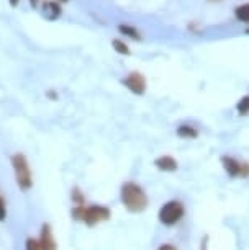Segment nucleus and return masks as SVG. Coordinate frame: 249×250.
<instances>
[{"mask_svg":"<svg viewBox=\"0 0 249 250\" xmlns=\"http://www.w3.org/2000/svg\"><path fill=\"white\" fill-rule=\"evenodd\" d=\"M121 203L131 213H141L148 206V196L139 185L128 182L121 187Z\"/></svg>","mask_w":249,"mask_h":250,"instance_id":"nucleus-1","label":"nucleus"},{"mask_svg":"<svg viewBox=\"0 0 249 250\" xmlns=\"http://www.w3.org/2000/svg\"><path fill=\"white\" fill-rule=\"evenodd\" d=\"M74 216L84 221L89 226H93L100 221H107L110 218V211L105 206H79L74 209Z\"/></svg>","mask_w":249,"mask_h":250,"instance_id":"nucleus-2","label":"nucleus"},{"mask_svg":"<svg viewBox=\"0 0 249 250\" xmlns=\"http://www.w3.org/2000/svg\"><path fill=\"white\" fill-rule=\"evenodd\" d=\"M12 164H13V170H15V178H17L18 187H20L22 190H28L33 183V178L30 172V165H28L25 155H22V154L13 155Z\"/></svg>","mask_w":249,"mask_h":250,"instance_id":"nucleus-3","label":"nucleus"},{"mask_svg":"<svg viewBox=\"0 0 249 250\" xmlns=\"http://www.w3.org/2000/svg\"><path fill=\"white\" fill-rule=\"evenodd\" d=\"M184 213H185V209L181 201H177V200L169 201L159 209V221L166 226H174L184 218Z\"/></svg>","mask_w":249,"mask_h":250,"instance_id":"nucleus-4","label":"nucleus"},{"mask_svg":"<svg viewBox=\"0 0 249 250\" xmlns=\"http://www.w3.org/2000/svg\"><path fill=\"white\" fill-rule=\"evenodd\" d=\"M222 164L229 177H248L249 175V165L238 162L236 159L225 155V157H222Z\"/></svg>","mask_w":249,"mask_h":250,"instance_id":"nucleus-5","label":"nucleus"},{"mask_svg":"<svg viewBox=\"0 0 249 250\" xmlns=\"http://www.w3.org/2000/svg\"><path fill=\"white\" fill-rule=\"evenodd\" d=\"M123 83L131 92L139 93V95L146 90V80H144V77L139 72H131L128 77L123 80Z\"/></svg>","mask_w":249,"mask_h":250,"instance_id":"nucleus-6","label":"nucleus"},{"mask_svg":"<svg viewBox=\"0 0 249 250\" xmlns=\"http://www.w3.org/2000/svg\"><path fill=\"white\" fill-rule=\"evenodd\" d=\"M40 245L43 250H56V242L53 239V234H51V229L48 224L43 226V230H41V239H40Z\"/></svg>","mask_w":249,"mask_h":250,"instance_id":"nucleus-7","label":"nucleus"},{"mask_svg":"<svg viewBox=\"0 0 249 250\" xmlns=\"http://www.w3.org/2000/svg\"><path fill=\"white\" fill-rule=\"evenodd\" d=\"M154 165L159 168V170H164V172H174L177 168V162L176 159L171 157V155H162V157L156 159Z\"/></svg>","mask_w":249,"mask_h":250,"instance_id":"nucleus-8","label":"nucleus"},{"mask_svg":"<svg viewBox=\"0 0 249 250\" xmlns=\"http://www.w3.org/2000/svg\"><path fill=\"white\" fill-rule=\"evenodd\" d=\"M177 134H179L181 138H185V139H194L199 136L197 129H194L192 126H187V125H182L181 128L177 129Z\"/></svg>","mask_w":249,"mask_h":250,"instance_id":"nucleus-9","label":"nucleus"},{"mask_svg":"<svg viewBox=\"0 0 249 250\" xmlns=\"http://www.w3.org/2000/svg\"><path fill=\"white\" fill-rule=\"evenodd\" d=\"M234 15L239 21H244V23H249V3L246 5H239L234 12Z\"/></svg>","mask_w":249,"mask_h":250,"instance_id":"nucleus-10","label":"nucleus"},{"mask_svg":"<svg viewBox=\"0 0 249 250\" xmlns=\"http://www.w3.org/2000/svg\"><path fill=\"white\" fill-rule=\"evenodd\" d=\"M236 110H238L239 115H248L249 113V95L239 100V103L236 105Z\"/></svg>","mask_w":249,"mask_h":250,"instance_id":"nucleus-11","label":"nucleus"},{"mask_svg":"<svg viewBox=\"0 0 249 250\" xmlns=\"http://www.w3.org/2000/svg\"><path fill=\"white\" fill-rule=\"evenodd\" d=\"M113 46H115V49L118 51V53H121V54H128L130 53V49L126 48V44L121 43V41H118V40L113 41Z\"/></svg>","mask_w":249,"mask_h":250,"instance_id":"nucleus-12","label":"nucleus"},{"mask_svg":"<svg viewBox=\"0 0 249 250\" xmlns=\"http://www.w3.org/2000/svg\"><path fill=\"white\" fill-rule=\"evenodd\" d=\"M26 250H43V249H41L40 242H36V240H33V239H28L26 240Z\"/></svg>","mask_w":249,"mask_h":250,"instance_id":"nucleus-13","label":"nucleus"},{"mask_svg":"<svg viewBox=\"0 0 249 250\" xmlns=\"http://www.w3.org/2000/svg\"><path fill=\"white\" fill-rule=\"evenodd\" d=\"M120 30H121V31H123V33H128V35H130L131 38H139V35H138V31L131 30V28H128V26H120Z\"/></svg>","mask_w":249,"mask_h":250,"instance_id":"nucleus-14","label":"nucleus"},{"mask_svg":"<svg viewBox=\"0 0 249 250\" xmlns=\"http://www.w3.org/2000/svg\"><path fill=\"white\" fill-rule=\"evenodd\" d=\"M3 218H5V203H3V200L0 198V221Z\"/></svg>","mask_w":249,"mask_h":250,"instance_id":"nucleus-15","label":"nucleus"},{"mask_svg":"<svg viewBox=\"0 0 249 250\" xmlns=\"http://www.w3.org/2000/svg\"><path fill=\"white\" fill-rule=\"evenodd\" d=\"M158 250H177V249L174 247V245H171V244H164V245H161V247H159Z\"/></svg>","mask_w":249,"mask_h":250,"instance_id":"nucleus-16","label":"nucleus"},{"mask_svg":"<svg viewBox=\"0 0 249 250\" xmlns=\"http://www.w3.org/2000/svg\"><path fill=\"white\" fill-rule=\"evenodd\" d=\"M12 3H17V0H12Z\"/></svg>","mask_w":249,"mask_h":250,"instance_id":"nucleus-17","label":"nucleus"},{"mask_svg":"<svg viewBox=\"0 0 249 250\" xmlns=\"http://www.w3.org/2000/svg\"><path fill=\"white\" fill-rule=\"evenodd\" d=\"M211 2H218V0H211Z\"/></svg>","mask_w":249,"mask_h":250,"instance_id":"nucleus-18","label":"nucleus"}]
</instances>
